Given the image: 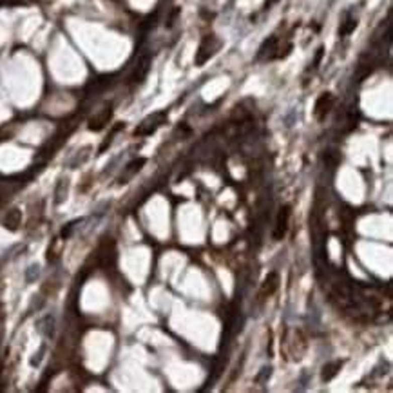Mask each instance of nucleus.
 I'll return each mask as SVG.
<instances>
[{
    "label": "nucleus",
    "instance_id": "9",
    "mask_svg": "<svg viewBox=\"0 0 393 393\" xmlns=\"http://www.w3.org/2000/svg\"><path fill=\"white\" fill-rule=\"evenodd\" d=\"M279 288V276H277V272H270L265 281H263L261 285V290H259V297L261 299H268L272 295L276 294V290Z\"/></svg>",
    "mask_w": 393,
    "mask_h": 393
},
{
    "label": "nucleus",
    "instance_id": "19",
    "mask_svg": "<svg viewBox=\"0 0 393 393\" xmlns=\"http://www.w3.org/2000/svg\"><path fill=\"white\" fill-rule=\"evenodd\" d=\"M178 15H180V8H176V9H174V11H172V13H171V18H169V22H167V26H169V27H171L172 24H174V20H176V18H178Z\"/></svg>",
    "mask_w": 393,
    "mask_h": 393
},
{
    "label": "nucleus",
    "instance_id": "10",
    "mask_svg": "<svg viewBox=\"0 0 393 393\" xmlns=\"http://www.w3.org/2000/svg\"><path fill=\"white\" fill-rule=\"evenodd\" d=\"M149 67H150L149 56H143L141 60H138V65H136L134 71H132V74H131L132 84H140V82H143V78L147 76V72H149Z\"/></svg>",
    "mask_w": 393,
    "mask_h": 393
},
{
    "label": "nucleus",
    "instance_id": "20",
    "mask_svg": "<svg viewBox=\"0 0 393 393\" xmlns=\"http://www.w3.org/2000/svg\"><path fill=\"white\" fill-rule=\"evenodd\" d=\"M279 0H265V9H270L272 6H276Z\"/></svg>",
    "mask_w": 393,
    "mask_h": 393
},
{
    "label": "nucleus",
    "instance_id": "16",
    "mask_svg": "<svg viewBox=\"0 0 393 393\" xmlns=\"http://www.w3.org/2000/svg\"><path fill=\"white\" fill-rule=\"evenodd\" d=\"M67 194V180H62L58 183V189H56V203H62Z\"/></svg>",
    "mask_w": 393,
    "mask_h": 393
},
{
    "label": "nucleus",
    "instance_id": "7",
    "mask_svg": "<svg viewBox=\"0 0 393 393\" xmlns=\"http://www.w3.org/2000/svg\"><path fill=\"white\" fill-rule=\"evenodd\" d=\"M306 337H304V334L301 330H295L294 335H292V339L288 341V352L294 355L295 361H299V359L303 357V353L306 352Z\"/></svg>",
    "mask_w": 393,
    "mask_h": 393
},
{
    "label": "nucleus",
    "instance_id": "8",
    "mask_svg": "<svg viewBox=\"0 0 393 393\" xmlns=\"http://www.w3.org/2000/svg\"><path fill=\"white\" fill-rule=\"evenodd\" d=\"M279 38L276 35L268 36L267 40L263 42V45L259 47L258 58L259 60H274L277 58V51H279Z\"/></svg>",
    "mask_w": 393,
    "mask_h": 393
},
{
    "label": "nucleus",
    "instance_id": "6",
    "mask_svg": "<svg viewBox=\"0 0 393 393\" xmlns=\"http://www.w3.org/2000/svg\"><path fill=\"white\" fill-rule=\"evenodd\" d=\"M111 118H113V105H105V107L102 109V111H98L95 116L89 118L87 127H89V131L98 132V131H102L109 122H111Z\"/></svg>",
    "mask_w": 393,
    "mask_h": 393
},
{
    "label": "nucleus",
    "instance_id": "18",
    "mask_svg": "<svg viewBox=\"0 0 393 393\" xmlns=\"http://www.w3.org/2000/svg\"><path fill=\"white\" fill-rule=\"evenodd\" d=\"M323 53H325V49H323V47H319V49H317V53H316V60H313V67H317V65L321 63Z\"/></svg>",
    "mask_w": 393,
    "mask_h": 393
},
{
    "label": "nucleus",
    "instance_id": "12",
    "mask_svg": "<svg viewBox=\"0 0 393 393\" xmlns=\"http://www.w3.org/2000/svg\"><path fill=\"white\" fill-rule=\"evenodd\" d=\"M343 362L344 361H332V362H328V364H325V366H323L321 379L325 380V382L334 379V377L341 371V368H343Z\"/></svg>",
    "mask_w": 393,
    "mask_h": 393
},
{
    "label": "nucleus",
    "instance_id": "2",
    "mask_svg": "<svg viewBox=\"0 0 393 393\" xmlns=\"http://www.w3.org/2000/svg\"><path fill=\"white\" fill-rule=\"evenodd\" d=\"M114 261H116V245L113 238H105L96 250V263L100 267L109 268L114 267Z\"/></svg>",
    "mask_w": 393,
    "mask_h": 393
},
{
    "label": "nucleus",
    "instance_id": "5",
    "mask_svg": "<svg viewBox=\"0 0 393 393\" xmlns=\"http://www.w3.org/2000/svg\"><path fill=\"white\" fill-rule=\"evenodd\" d=\"M290 216H292V208L290 205H285V207H281L279 214H277V219H276V228H274V241H281L283 238L286 235L288 232V223H290Z\"/></svg>",
    "mask_w": 393,
    "mask_h": 393
},
{
    "label": "nucleus",
    "instance_id": "17",
    "mask_svg": "<svg viewBox=\"0 0 393 393\" xmlns=\"http://www.w3.org/2000/svg\"><path fill=\"white\" fill-rule=\"evenodd\" d=\"M325 160H326V162H328V165H332V167H335V165H337V162H339V156H337V154H335V152H328V154H326V156H325Z\"/></svg>",
    "mask_w": 393,
    "mask_h": 393
},
{
    "label": "nucleus",
    "instance_id": "11",
    "mask_svg": "<svg viewBox=\"0 0 393 393\" xmlns=\"http://www.w3.org/2000/svg\"><path fill=\"white\" fill-rule=\"evenodd\" d=\"M22 225V212L18 208H11L4 217V226L9 232H17Z\"/></svg>",
    "mask_w": 393,
    "mask_h": 393
},
{
    "label": "nucleus",
    "instance_id": "1",
    "mask_svg": "<svg viewBox=\"0 0 393 393\" xmlns=\"http://www.w3.org/2000/svg\"><path fill=\"white\" fill-rule=\"evenodd\" d=\"M219 47H221V42L217 40L214 35H207L203 36V40H201V44H199L198 51H196V56H194V63L198 65V67H201V65H205V63L208 62V60L212 58L214 54L219 51Z\"/></svg>",
    "mask_w": 393,
    "mask_h": 393
},
{
    "label": "nucleus",
    "instance_id": "15",
    "mask_svg": "<svg viewBox=\"0 0 393 393\" xmlns=\"http://www.w3.org/2000/svg\"><path fill=\"white\" fill-rule=\"evenodd\" d=\"M123 127H125V125H123V123H118V125H116V127H114L113 131H111V134H109V136H107V140H105V141H104V143H102V147H100V152H104V150H105V149H107L109 145L113 143V140H114V134H116V132H118V131H122Z\"/></svg>",
    "mask_w": 393,
    "mask_h": 393
},
{
    "label": "nucleus",
    "instance_id": "14",
    "mask_svg": "<svg viewBox=\"0 0 393 393\" xmlns=\"http://www.w3.org/2000/svg\"><path fill=\"white\" fill-rule=\"evenodd\" d=\"M355 27H357V18H346L339 27V35L341 36H348L355 31Z\"/></svg>",
    "mask_w": 393,
    "mask_h": 393
},
{
    "label": "nucleus",
    "instance_id": "3",
    "mask_svg": "<svg viewBox=\"0 0 393 393\" xmlns=\"http://www.w3.org/2000/svg\"><path fill=\"white\" fill-rule=\"evenodd\" d=\"M167 122V113L165 111H160V113H154L150 116H147L140 125L136 127L134 134L136 136H150L158 131L163 123Z\"/></svg>",
    "mask_w": 393,
    "mask_h": 393
},
{
    "label": "nucleus",
    "instance_id": "13",
    "mask_svg": "<svg viewBox=\"0 0 393 393\" xmlns=\"http://www.w3.org/2000/svg\"><path fill=\"white\" fill-rule=\"evenodd\" d=\"M143 165H145V158H138V160H134V162L129 163L125 167V172H123L122 178H120V183H127V180H131L136 172H140Z\"/></svg>",
    "mask_w": 393,
    "mask_h": 393
},
{
    "label": "nucleus",
    "instance_id": "4",
    "mask_svg": "<svg viewBox=\"0 0 393 393\" xmlns=\"http://www.w3.org/2000/svg\"><path fill=\"white\" fill-rule=\"evenodd\" d=\"M335 104V96L332 93H323L319 95V98L316 100V105H313V116H316L317 122H323L330 111L334 109Z\"/></svg>",
    "mask_w": 393,
    "mask_h": 393
}]
</instances>
